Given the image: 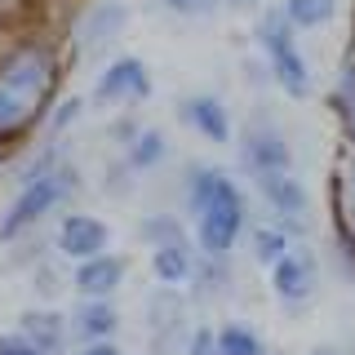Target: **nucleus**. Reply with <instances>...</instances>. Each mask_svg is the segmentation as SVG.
<instances>
[{"instance_id": "obj_24", "label": "nucleus", "mask_w": 355, "mask_h": 355, "mask_svg": "<svg viewBox=\"0 0 355 355\" xmlns=\"http://www.w3.org/2000/svg\"><path fill=\"white\" fill-rule=\"evenodd\" d=\"M89 107H94L89 98H80V94H62L58 103H53V111L44 116V129H40V133H44V138H71V133L85 125Z\"/></svg>"}, {"instance_id": "obj_3", "label": "nucleus", "mask_w": 355, "mask_h": 355, "mask_svg": "<svg viewBox=\"0 0 355 355\" xmlns=\"http://www.w3.org/2000/svg\"><path fill=\"white\" fill-rule=\"evenodd\" d=\"M249 40H253V49L262 53L266 76H271V85L280 89L284 98L302 103V98L315 94V71H311V62L302 53L297 27L284 18L280 5H262L258 9V18H253V27H249Z\"/></svg>"}, {"instance_id": "obj_10", "label": "nucleus", "mask_w": 355, "mask_h": 355, "mask_svg": "<svg viewBox=\"0 0 355 355\" xmlns=\"http://www.w3.org/2000/svg\"><path fill=\"white\" fill-rule=\"evenodd\" d=\"M173 116L187 133H196L200 142L209 147H231L236 142V116H231L227 98L214 94V89H191V94H178L173 103Z\"/></svg>"}, {"instance_id": "obj_2", "label": "nucleus", "mask_w": 355, "mask_h": 355, "mask_svg": "<svg viewBox=\"0 0 355 355\" xmlns=\"http://www.w3.org/2000/svg\"><path fill=\"white\" fill-rule=\"evenodd\" d=\"M80 191H85L80 160H67V164H58V169H49L40 178L14 182L5 209H0V244L14 249V244L31 240L44 222H58L67 209H76V196Z\"/></svg>"}, {"instance_id": "obj_21", "label": "nucleus", "mask_w": 355, "mask_h": 355, "mask_svg": "<svg viewBox=\"0 0 355 355\" xmlns=\"http://www.w3.org/2000/svg\"><path fill=\"white\" fill-rule=\"evenodd\" d=\"M138 240L147 249H160V244H178V240H191L187 231V218L178 209H151V214L138 218Z\"/></svg>"}, {"instance_id": "obj_25", "label": "nucleus", "mask_w": 355, "mask_h": 355, "mask_svg": "<svg viewBox=\"0 0 355 355\" xmlns=\"http://www.w3.org/2000/svg\"><path fill=\"white\" fill-rule=\"evenodd\" d=\"M244 244H249V258L258 266H271L275 258H284L288 244H293V236H284L275 222H253L249 236H244Z\"/></svg>"}, {"instance_id": "obj_32", "label": "nucleus", "mask_w": 355, "mask_h": 355, "mask_svg": "<svg viewBox=\"0 0 355 355\" xmlns=\"http://www.w3.org/2000/svg\"><path fill=\"white\" fill-rule=\"evenodd\" d=\"M76 355H125V351H120L116 338H107V342H80V347H76Z\"/></svg>"}, {"instance_id": "obj_36", "label": "nucleus", "mask_w": 355, "mask_h": 355, "mask_svg": "<svg viewBox=\"0 0 355 355\" xmlns=\"http://www.w3.org/2000/svg\"><path fill=\"white\" fill-rule=\"evenodd\" d=\"M5 164H9V160H5V155H0V169H5Z\"/></svg>"}, {"instance_id": "obj_4", "label": "nucleus", "mask_w": 355, "mask_h": 355, "mask_svg": "<svg viewBox=\"0 0 355 355\" xmlns=\"http://www.w3.org/2000/svg\"><path fill=\"white\" fill-rule=\"evenodd\" d=\"M253 218H249V191H244L240 173H222V182L214 187V196L205 200V209L191 218V240L200 253H236L244 236H249Z\"/></svg>"}, {"instance_id": "obj_27", "label": "nucleus", "mask_w": 355, "mask_h": 355, "mask_svg": "<svg viewBox=\"0 0 355 355\" xmlns=\"http://www.w3.org/2000/svg\"><path fill=\"white\" fill-rule=\"evenodd\" d=\"M142 187V178L129 169V160L125 155H111V160L103 164V191L111 196V200H125V196H133Z\"/></svg>"}, {"instance_id": "obj_31", "label": "nucleus", "mask_w": 355, "mask_h": 355, "mask_svg": "<svg viewBox=\"0 0 355 355\" xmlns=\"http://www.w3.org/2000/svg\"><path fill=\"white\" fill-rule=\"evenodd\" d=\"M0 355H49V351H40L31 338H22L18 329H9V333H0Z\"/></svg>"}, {"instance_id": "obj_8", "label": "nucleus", "mask_w": 355, "mask_h": 355, "mask_svg": "<svg viewBox=\"0 0 355 355\" xmlns=\"http://www.w3.org/2000/svg\"><path fill=\"white\" fill-rule=\"evenodd\" d=\"M320 280H324V262H320V253H315L311 240H293L284 258H275L266 266V284H271L275 302H280L288 315H302V311L315 302Z\"/></svg>"}, {"instance_id": "obj_33", "label": "nucleus", "mask_w": 355, "mask_h": 355, "mask_svg": "<svg viewBox=\"0 0 355 355\" xmlns=\"http://www.w3.org/2000/svg\"><path fill=\"white\" fill-rule=\"evenodd\" d=\"M266 0H218V9H227V14H258Z\"/></svg>"}, {"instance_id": "obj_34", "label": "nucleus", "mask_w": 355, "mask_h": 355, "mask_svg": "<svg viewBox=\"0 0 355 355\" xmlns=\"http://www.w3.org/2000/svg\"><path fill=\"white\" fill-rule=\"evenodd\" d=\"M22 0H0V14H9V9H18Z\"/></svg>"}, {"instance_id": "obj_20", "label": "nucleus", "mask_w": 355, "mask_h": 355, "mask_svg": "<svg viewBox=\"0 0 355 355\" xmlns=\"http://www.w3.org/2000/svg\"><path fill=\"white\" fill-rule=\"evenodd\" d=\"M120 155H125L129 169L138 173L142 182H147L151 173H160L164 164L173 160V138H169V133H164L160 125H142V129H138V138H133Z\"/></svg>"}, {"instance_id": "obj_9", "label": "nucleus", "mask_w": 355, "mask_h": 355, "mask_svg": "<svg viewBox=\"0 0 355 355\" xmlns=\"http://www.w3.org/2000/svg\"><path fill=\"white\" fill-rule=\"evenodd\" d=\"M155 94V76L151 67L138 58V53H111V58L98 67L94 89H89V103L107 107V111H138L147 107Z\"/></svg>"}, {"instance_id": "obj_22", "label": "nucleus", "mask_w": 355, "mask_h": 355, "mask_svg": "<svg viewBox=\"0 0 355 355\" xmlns=\"http://www.w3.org/2000/svg\"><path fill=\"white\" fill-rule=\"evenodd\" d=\"M280 9L297 27V36H311V31H324L329 22H338L342 0H280Z\"/></svg>"}, {"instance_id": "obj_7", "label": "nucleus", "mask_w": 355, "mask_h": 355, "mask_svg": "<svg viewBox=\"0 0 355 355\" xmlns=\"http://www.w3.org/2000/svg\"><path fill=\"white\" fill-rule=\"evenodd\" d=\"M253 191H258L262 209H266V222H275L284 236H293V240H311V236H315L320 209H315V196H311V187L302 182L297 169L262 178V182H253Z\"/></svg>"}, {"instance_id": "obj_13", "label": "nucleus", "mask_w": 355, "mask_h": 355, "mask_svg": "<svg viewBox=\"0 0 355 355\" xmlns=\"http://www.w3.org/2000/svg\"><path fill=\"white\" fill-rule=\"evenodd\" d=\"M129 280V258L125 253H98V258L71 262V293L76 297H116Z\"/></svg>"}, {"instance_id": "obj_29", "label": "nucleus", "mask_w": 355, "mask_h": 355, "mask_svg": "<svg viewBox=\"0 0 355 355\" xmlns=\"http://www.w3.org/2000/svg\"><path fill=\"white\" fill-rule=\"evenodd\" d=\"M169 18H182V22H196V18H214L218 14V0H155Z\"/></svg>"}, {"instance_id": "obj_35", "label": "nucleus", "mask_w": 355, "mask_h": 355, "mask_svg": "<svg viewBox=\"0 0 355 355\" xmlns=\"http://www.w3.org/2000/svg\"><path fill=\"white\" fill-rule=\"evenodd\" d=\"M311 355H342V351H338V347H315Z\"/></svg>"}, {"instance_id": "obj_18", "label": "nucleus", "mask_w": 355, "mask_h": 355, "mask_svg": "<svg viewBox=\"0 0 355 355\" xmlns=\"http://www.w3.org/2000/svg\"><path fill=\"white\" fill-rule=\"evenodd\" d=\"M187 293L196 302H227L236 293V253H200Z\"/></svg>"}, {"instance_id": "obj_28", "label": "nucleus", "mask_w": 355, "mask_h": 355, "mask_svg": "<svg viewBox=\"0 0 355 355\" xmlns=\"http://www.w3.org/2000/svg\"><path fill=\"white\" fill-rule=\"evenodd\" d=\"M142 125H147V120H138V111H116V116H111L107 125H103V138L111 142V147L125 151L129 142L138 138V129H142Z\"/></svg>"}, {"instance_id": "obj_37", "label": "nucleus", "mask_w": 355, "mask_h": 355, "mask_svg": "<svg viewBox=\"0 0 355 355\" xmlns=\"http://www.w3.org/2000/svg\"><path fill=\"white\" fill-rule=\"evenodd\" d=\"M0 18H5V14H0Z\"/></svg>"}, {"instance_id": "obj_12", "label": "nucleus", "mask_w": 355, "mask_h": 355, "mask_svg": "<svg viewBox=\"0 0 355 355\" xmlns=\"http://www.w3.org/2000/svg\"><path fill=\"white\" fill-rule=\"evenodd\" d=\"M187 288H164L155 284V293L147 297V329H151V342L147 347L155 355H182V342L187 333H191V324H187Z\"/></svg>"}, {"instance_id": "obj_15", "label": "nucleus", "mask_w": 355, "mask_h": 355, "mask_svg": "<svg viewBox=\"0 0 355 355\" xmlns=\"http://www.w3.org/2000/svg\"><path fill=\"white\" fill-rule=\"evenodd\" d=\"M329 227L355 240V147L342 142L338 164L329 169Z\"/></svg>"}, {"instance_id": "obj_11", "label": "nucleus", "mask_w": 355, "mask_h": 355, "mask_svg": "<svg viewBox=\"0 0 355 355\" xmlns=\"http://www.w3.org/2000/svg\"><path fill=\"white\" fill-rule=\"evenodd\" d=\"M116 231L103 214H89V209H67V214L53 222V253L67 262H85L98 258V253L111 249Z\"/></svg>"}, {"instance_id": "obj_16", "label": "nucleus", "mask_w": 355, "mask_h": 355, "mask_svg": "<svg viewBox=\"0 0 355 355\" xmlns=\"http://www.w3.org/2000/svg\"><path fill=\"white\" fill-rule=\"evenodd\" d=\"M67 315H71V338L76 342H107L125 324L116 297H76V302L67 306Z\"/></svg>"}, {"instance_id": "obj_17", "label": "nucleus", "mask_w": 355, "mask_h": 355, "mask_svg": "<svg viewBox=\"0 0 355 355\" xmlns=\"http://www.w3.org/2000/svg\"><path fill=\"white\" fill-rule=\"evenodd\" d=\"M324 103H329V116L338 120V138L347 142V147H355V36L338 58V71H333V85H329Z\"/></svg>"}, {"instance_id": "obj_26", "label": "nucleus", "mask_w": 355, "mask_h": 355, "mask_svg": "<svg viewBox=\"0 0 355 355\" xmlns=\"http://www.w3.org/2000/svg\"><path fill=\"white\" fill-rule=\"evenodd\" d=\"M67 288H71V271H62L53 258H40L31 266V293H36L40 302H58Z\"/></svg>"}, {"instance_id": "obj_6", "label": "nucleus", "mask_w": 355, "mask_h": 355, "mask_svg": "<svg viewBox=\"0 0 355 355\" xmlns=\"http://www.w3.org/2000/svg\"><path fill=\"white\" fill-rule=\"evenodd\" d=\"M236 173L244 182H262V178H275V173H288L297 164L293 155V142H288L284 125L271 116V111H253L249 120L236 129Z\"/></svg>"}, {"instance_id": "obj_5", "label": "nucleus", "mask_w": 355, "mask_h": 355, "mask_svg": "<svg viewBox=\"0 0 355 355\" xmlns=\"http://www.w3.org/2000/svg\"><path fill=\"white\" fill-rule=\"evenodd\" d=\"M129 22H133V5H129V0H85V5L62 22L71 62L111 58L116 44L125 40Z\"/></svg>"}, {"instance_id": "obj_19", "label": "nucleus", "mask_w": 355, "mask_h": 355, "mask_svg": "<svg viewBox=\"0 0 355 355\" xmlns=\"http://www.w3.org/2000/svg\"><path fill=\"white\" fill-rule=\"evenodd\" d=\"M151 258V280L164 284V288H191V275H196V262H200V249L196 240H178V244H160V249H147Z\"/></svg>"}, {"instance_id": "obj_1", "label": "nucleus", "mask_w": 355, "mask_h": 355, "mask_svg": "<svg viewBox=\"0 0 355 355\" xmlns=\"http://www.w3.org/2000/svg\"><path fill=\"white\" fill-rule=\"evenodd\" d=\"M0 18V155L14 160L27 142L40 138L44 116L62 98L71 53L67 31L44 22H9Z\"/></svg>"}, {"instance_id": "obj_23", "label": "nucleus", "mask_w": 355, "mask_h": 355, "mask_svg": "<svg viewBox=\"0 0 355 355\" xmlns=\"http://www.w3.org/2000/svg\"><path fill=\"white\" fill-rule=\"evenodd\" d=\"M218 355H271V342L249 320H227L218 324Z\"/></svg>"}, {"instance_id": "obj_30", "label": "nucleus", "mask_w": 355, "mask_h": 355, "mask_svg": "<svg viewBox=\"0 0 355 355\" xmlns=\"http://www.w3.org/2000/svg\"><path fill=\"white\" fill-rule=\"evenodd\" d=\"M182 355H218V324H191Z\"/></svg>"}, {"instance_id": "obj_14", "label": "nucleus", "mask_w": 355, "mask_h": 355, "mask_svg": "<svg viewBox=\"0 0 355 355\" xmlns=\"http://www.w3.org/2000/svg\"><path fill=\"white\" fill-rule=\"evenodd\" d=\"M22 338H31L40 351L49 355H67V347H71V315H67V306L58 302H36L27 311H18V324H14Z\"/></svg>"}]
</instances>
